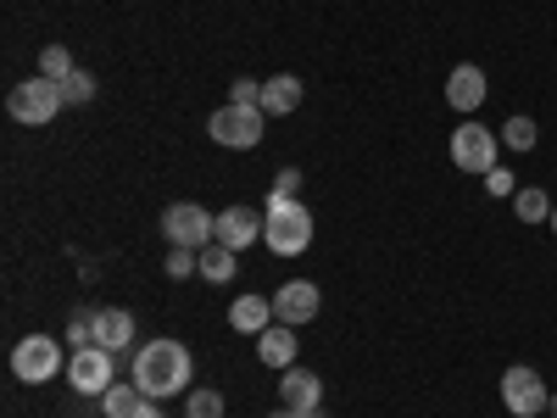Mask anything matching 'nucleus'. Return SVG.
<instances>
[{"label": "nucleus", "mask_w": 557, "mask_h": 418, "mask_svg": "<svg viewBox=\"0 0 557 418\" xmlns=\"http://www.w3.org/2000/svg\"><path fill=\"white\" fill-rule=\"evenodd\" d=\"M190 374H196V362H190V346L184 341H151V346H139L134 352V368H128V380L146 391L151 402L162 396H178V391H190Z\"/></svg>", "instance_id": "1"}, {"label": "nucleus", "mask_w": 557, "mask_h": 418, "mask_svg": "<svg viewBox=\"0 0 557 418\" xmlns=\"http://www.w3.org/2000/svg\"><path fill=\"white\" fill-rule=\"evenodd\" d=\"M262 246L273 257H301L312 246V212L296 201V196H268L262 201Z\"/></svg>", "instance_id": "2"}, {"label": "nucleus", "mask_w": 557, "mask_h": 418, "mask_svg": "<svg viewBox=\"0 0 557 418\" xmlns=\"http://www.w3.org/2000/svg\"><path fill=\"white\" fill-rule=\"evenodd\" d=\"M62 107H67V101H62V84H57V78H45V73H34V78L12 84V96H7L12 123H28V128L57 123V112H62Z\"/></svg>", "instance_id": "3"}, {"label": "nucleus", "mask_w": 557, "mask_h": 418, "mask_svg": "<svg viewBox=\"0 0 557 418\" xmlns=\"http://www.w3.org/2000/svg\"><path fill=\"white\" fill-rule=\"evenodd\" d=\"M62 346H67V341H51V335H28V341H17V346H12V374H17L23 385L57 380L62 368H67Z\"/></svg>", "instance_id": "4"}, {"label": "nucleus", "mask_w": 557, "mask_h": 418, "mask_svg": "<svg viewBox=\"0 0 557 418\" xmlns=\"http://www.w3.org/2000/svg\"><path fill=\"white\" fill-rule=\"evenodd\" d=\"M212 229H218V212H207V207H196V201H173V207L162 212V235H168V246H190V251H201V246H212Z\"/></svg>", "instance_id": "5"}, {"label": "nucleus", "mask_w": 557, "mask_h": 418, "mask_svg": "<svg viewBox=\"0 0 557 418\" xmlns=\"http://www.w3.org/2000/svg\"><path fill=\"white\" fill-rule=\"evenodd\" d=\"M262 118H268L262 107H235V101H228V107L212 112L207 134L218 139V146H228V151H251L257 139H262Z\"/></svg>", "instance_id": "6"}, {"label": "nucleus", "mask_w": 557, "mask_h": 418, "mask_svg": "<svg viewBox=\"0 0 557 418\" xmlns=\"http://www.w3.org/2000/svg\"><path fill=\"white\" fill-rule=\"evenodd\" d=\"M546 402H552V391H546V380L535 374V368L513 362V368L502 374V407L513 413V418H541Z\"/></svg>", "instance_id": "7"}, {"label": "nucleus", "mask_w": 557, "mask_h": 418, "mask_svg": "<svg viewBox=\"0 0 557 418\" xmlns=\"http://www.w3.org/2000/svg\"><path fill=\"white\" fill-rule=\"evenodd\" d=\"M496 146H502V139H496L485 123H457V128H451V168H462V173H491V168H496Z\"/></svg>", "instance_id": "8"}, {"label": "nucleus", "mask_w": 557, "mask_h": 418, "mask_svg": "<svg viewBox=\"0 0 557 418\" xmlns=\"http://www.w3.org/2000/svg\"><path fill=\"white\" fill-rule=\"evenodd\" d=\"M112 357L117 352H107V346H84V352H73V362H67V385L78 391V396H107L117 380H112Z\"/></svg>", "instance_id": "9"}, {"label": "nucleus", "mask_w": 557, "mask_h": 418, "mask_svg": "<svg viewBox=\"0 0 557 418\" xmlns=\"http://www.w3.org/2000/svg\"><path fill=\"white\" fill-rule=\"evenodd\" d=\"M318 307H323V296H318L312 279H290V285H278V291H273V318H278V323H290V330L312 323Z\"/></svg>", "instance_id": "10"}, {"label": "nucleus", "mask_w": 557, "mask_h": 418, "mask_svg": "<svg viewBox=\"0 0 557 418\" xmlns=\"http://www.w3.org/2000/svg\"><path fill=\"white\" fill-rule=\"evenodd\" d=\"M262 212L257 207H223L218 212V229H212V241L218 246H228V251H246V246H257L262 241Z\"/></svg>", "instance_id": "11"}, {"label": "nucleus", "mask_w": 557, "mask_h": 418, "mask_svg": "<svg viewBox=\"0 0 557 418\" xmlns=\"http://www.w3.org/2000/svg\"><path fill=\"white\" fill-rule=\"evenodd\" d=\"M485 96H491V78H485L474 62H457V67L446 73V107H451V112H480Z\"/></svg>", "instance_id": "12"}, {"label": "nucleus", "mask_w": 557, "mask_h": 418, "mask_svg": "<svg viewBox=\"0 0 557 418\" xmlns=\"http://www.w3.org/2000/svg\"><path fill=\"white\" fill-rule=\"evenodd\" d=\"M257 357L268 368H278V374L296 368V330H290V323H268V330L257 335Z\"/></svg>", "instance_id": "13"}, {"label": "nucleus", "mask_w": 557, "mask_h": 418, "mask_svg": "<svg viewBox=\"0 0 557 418\" xmlns=\"http://www.w3.org/2000/svg\"><path fill=\"white\" fill-rule=\"evenodd\" d=\"M273 318V296H240L235 307H228V330H240V335H262Z\"/></svg>", "instance_id": "14"}, {"label": "nucleus", "mask_w": 557, "mask_h": 418, "mask_svg": "<svg viewBox=\"0 0 557 418\" xmlns=\"http://www.w3.org/2000/svg\"><path fill=\"white\" fill-rule=\"evenodd\" d=\"M296 107H301V78H296V73L262 78V112H268V118H285V112H296Z\"/></svg>", "instance_id": "15"}, {"label": "nucleus", "mask_w": 557, "mask_h": 418, "mask_svg": "<svg viewBox=\"0 0 557 418\" xmlns=\"http://www.w3.org/2000/svg\"><path fill=\"white\" fill-rule=\"evenodd\" d=\"M278 396H285V407H318L323 380L312 374V368H285V374H278Z\"/></svg>", "instance_id": "16"}, {"label": "nucleus", "mask_w": 557, "mask_h": 418, "mask_svg": "<svg viewBox=\"0 0 557 418\" xmlns=\"http://www.w3.org/2000/svg\"><path fill=\"white\" fill-rule=\"evenodd\" d=\"M128 341H134V312H123V307H101V312H96V346L123 352Z\"/></svg>", "instance_id": "17"}, {"label": "nucleus", "mask_w": 557, "mask_h": 418, "mask_svg": "<svg viewBox=\"0 0 557 418\" xmlns=\"http://www.w3.org/2000/svg\"><path fill=\"white\" fill-rule=\"evenodd\" d=\"M552 207H557V201L541 190V184H524V190L513 196V212H519L524 223H552Z\"/></svg>", "instance_id": "18"}, {"label": "nucleus", "mask_w": 557, "mask_h": 418, "mask_svg": "<svg viewBox=\"0 0 557 418\" xmlns=\"http://www.w3.org/2000/svg\"><path fill=\"white\" fill-rule=\"evenodd\" d=\"M235 268H240V262H235V251H228V246H218V241L201 246V273L212 279V285H228V279H235Z\"/></svg>", "instance_id": "19"}, {"label": "nucleus", "mask_w": 557, "mask_h": 418, "mask_svg": "<svg viewBox=\"0 0 557 418\" xmlns=\"http://www.w3.org/2000/svg\"><path fill=\"white\" fill-rule=\"evenodd\" d=\"M535 139H541V128H535V118H507L502 123V146H513V151H535Z\"/></svg>", "instance_id": "20"}, {"label": "nucleus", "mask_w": 557, "mask_h": 418, "mask_svg": "<svg viewBox=\"0 0 557 418\" xmlns=\"http://www.w3.org/2000/svg\"><path fill=\"white\" fill-rule=\"evenodd\" d=\"M139 402H146V391H139L134 380H128V385H112V391L101 396V407H107V418H128V413H134Z\"/></svg>", "instance_id": "21"}, {"label": "nucleus", "mask_w": 557, "mask_h": 418, "mask_svg": "<svg viewBox=\"0 0 557 418\" xmlns=\"http://www.w3.org/2000/svg\"><path fill=\"white\" fill-rule=\"evenodd\" d=\"M39 73H45V78H57V84H62V78H73L78 67H73V57L62 51V45H45V51H39Z\"/></svg>", "instance_id": "22"}, {"label": "nucleus", "mask_w": 557, "mask_h": 418, "mask_svg": "<svg viewBox=\"0 0 557 418\" xmlns=\"http://www.w3.org/2000/svg\"><path fill=\"white\" fill-rule=\"evenodd\" d=\"M62 101H67V107H89V101H96V78H89L84 67H78L73 78H62Z\"/></svg>", "instance_id": "23"}, {"label": "nucleus", "mask_w": 557, "mask_h": 418, "mask_svg": "<svg viewBox=\"0 0 557 418\" xmlns=\"http://www.w3.org/2000/svg\"><path fill=\"white\" fill-rule=\"evenodd\" d=\"M67 346H73V352L96 346V312H73V318H67Z\"/></svg>", "instance_id": "24"}, {"label": "nucleus", "mask_w": 557, "mask_h": 418, "mask_svg": "<svg viewBox=\"0 0 557 418\" xmlns=\"http://www.w3.org/2000/svg\"><path fill=\"white\" fill-rule=\"evenodd\" d=\"M184 413L190 418H223V396L207 385V391H190V402H184Z\"/></svg>", "instance_id": "25"}, {"label": "nucleus", "mask_w": 557, "mask_h": 418, "mask_svg": "<svg viewBox=\"0 0 557 418\" xmlns=\"http://www.w3.org/2000/svg\"><path fill=\"white\" fill-rule=\"evenodd\" d=\"M190 273H201V251L173 246V257H168V279H190Z\"/></svg>", "instance_id": "26"}, {"label": "nucleus", "mask_w": 557, "mask_h": 418, "mask_svg": "<svg viewBox=\"0 0 557 418\" xmlns=\"http://www.w3.org/2000/svg\"><path fill=\"white\" fill-rule=\"evenodd\" d=\"M228 101L235 107H262V78H235L228 84Z\"/></svg>", "instance_id": "27"}, {"label": "nucleus", "mask_w": 557, "mask_h": 418, "mask_svg": "<svg viewBox=\"0 0 557 418\" xmlns=\"http://www.w3.org/2000/svg\"><path fill=\"white\" fill-rule=\"evenodd\" d=\"M485 190L491 196H519V184H513V173H507V168H491L485 173Z\"/></svg>", "instance_id": "28"}, {"label": "nucleus", "mask_w": 557, "mask_h": 418, "mask_svg": "<svg viewBox=\"0 0 557 418\" xmlns=\"http://www.w3.org/2000/svg\"><path fill=\"white\" fill-rule=\"evenodd\" d=\"M268 196H301V168H285V173H278Z\"/></svg>", "instance_id": "29"}, {"label": "nucleus", "mask_w": 557, "mask_h": 418, "mask_svg": "<svg viewBox=\"0 0 557 418\" xmlns=\"http://www.w3.org/2000/svg\"><path fill=\"white\" fill-rule=\"evenodd\" d=\"M128 418H168V413H162V402H151V396H146V402H139Z\"/></svg>", "instance_id": "30"}, {"label": "nucleus", "mask_w": 557, "mask_h": 418, "mask_svg": "<svg viewBox=\"0 0 557 418\" xmlns=\"http://www.w3.org/2000/svg\"><path fill=\"white\" fill-rule=\"evenodd\" d=\"M268 418H301L296 407H278V413H268Z\"/></svg>", "instance_id": "31"}, {"label": "nucleus", "mask_w": 557, "mask_h": 418, "mask_svg": "<svg viewBox=\"0 0 557 418\" xmlns=\"http://www.w3.org/2000/svg\"><path fill=\"white\" fill-rule=\"evenodd\" d=\"M546 407H552V418H557V391H552V402H546Z\"/></svg>", "instance_id": "32"}, {"label": "nucleus", "mask_w": 557, "mask_h": 418, "mask_svg": "<svg viewBox=\"0 0 557 418\" xmlns=\"http://www.w3.org/2000/svg\"><path fill=\"white\" fill-rule=\"evenodd\" d=\"M552 235H557V207H552Z\"/></svg>", "instance_id": "33"}]
</instances>
